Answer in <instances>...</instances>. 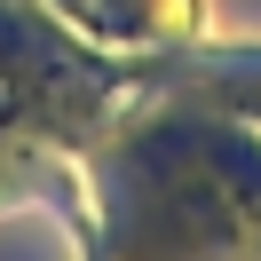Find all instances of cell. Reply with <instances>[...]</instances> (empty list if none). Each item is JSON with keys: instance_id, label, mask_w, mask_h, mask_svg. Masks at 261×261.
Returning a JSON list of instances; mask_svg holds the SVG:
<instances>
[{"instance_id": "obj_1", "label": "cell", "mask_w": 261, "mask_h": 261, "mask_svg": "<svg viewBox=\"0 0 261 261\" xmlns=\"http://www.w3.org/2000/svg\"><path fill=\"white\" fill-rule=\"evenodd\" d=\"M71 135L87 261H261V40L95 48Z\"/></svg>"}]
</instances>
